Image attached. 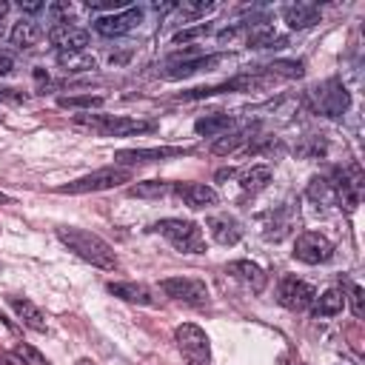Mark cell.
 <instances>
[{
	"label": "cell",
	"mask_w": 365,
	"mask_h": 365,
	"mask_svg": "<svg viewBox=\"0 0 365 365\" xmlns=\"http://www.w3.org/2000/svg\"><path fill=\"white\" fill-rule=\"evenodd\" d=\"M9 40L17 48H34L43 40V26L37 20H31V17H20L14 23V29L9 31Z\"/></svg>",
	"instance_id": "7402d4cb"
},
{
	"label": "cell",
	"mask_w": 365,
	"mask_h": 365,
	"mask_svg": "<svg viewBox=\"0 0 365 365\" xmlns=\"http://www.w3.org/2000/svg\"><path fill=\"white\" fill-rule=\"evenodd\" d=\"M205 34H211V23H197V26H188V29L177 31L174 34V43H191V40L205 37Z\"/></svg>",
	"instance_id": "d590c367"
},
{
	"label": "cell",
	"mask_w": 365,
	"mask_h": 365,
	"mask_svg": "<svg viewBox=\"0 0 365 365\" xmlns=\"http://www.w3.org/2000/svg\"><path fill=\"white\" fill-rule=\"evenodd\" d=\"M174 339H177V348L188 365H211V342L200 325H194V322L177 325Z\"/></svg>",
	"instance_id": "52a82bcc"
},
{
	"label": "cell",
	"mask_w": 365,
	"mask_h": 365,
	"mask_svg": "<svg viewBox=\"0 0 365 365\" xmlns=\"http://www.w3.org/2000/svg\"><path fill=\"white\" fill-rule=\"evenodd\" d=\"M254 140V125H245V128H237V131H231V134H222V137H217V143L211 145V151L214 154H234V151H240L242 145H248Z\"/></svg>",
	"instance_id": "83f0119b"
},
{
	"label": "cell",
	"mask_w": 365,
	"mask_h": 365,
	"mask_svg": "<svg viewBox=\"0 0 365 365\" xmlns=\"http://www.w3.org/2000/svg\"><path fill=\"white\" fill-rule=\"evenodd\" d=\"M245 46L248 48H279L285 46V37L277 34V29L268 23V20H257L248 26V34H245Z\"/></svg>",
	"instance_id": "44dd1931"
},
{
	"label": "cell",
	"mask_w": 365,
	"mask_h": 365,
	"mask_svg": "<svg viewBox=\"0 0 365 365\" xmlns=\"http://www.w3.org/2000/svg\"><path fill=\"white\" fill-rule=\"evenodd\" d=\"M143 9L140 6H128V9H123V11H117V14H100L97 20H94V31L100 34V37H106V40H114V37H123V34H128L131 29H137L140 23H143Z\"/></svg>",
	"instance_id": "7c38bea8"
},
{
	"label": "cell",
	"mask_w": 365,
	"mask_h": 365,
	"mask_svg": "<svg viewBox=\"0 0 365 365\" xmlns=\"http://www.w3.org/2000/svg\"><path fill=\"white\" fill-rule=\"evenodd\" d=\"M211 9H214V3H182V6H177L182 23H188V20H194V17H202V14L211 11Z\"/></svg>",
	"instance_id": "8d00e7d4"
},
{
	"label": "cell",
	"mask_w": 365,
	"mask_h": 365,
	"mask_svg": "<svg viewBox=\"0 0 365 365\" xmlns=\"http://www.w3.org/2000/svg\"><path fill=\"white\" fill-rule=\"evenodd\" d=\"M131 180V168L125 165H106V168H97L86 177H77L66 185H54L57 194H94V191H108V188H117L123 182Z\"/></svg>",
	"instance_id": "8992f818"
},
{
	"label": "cell",
	"mask_w": 365,
	"mask_h": 365,
	"mask_svg": "<svg viewBox=\"0 0 365 365\" xmlns=\"http://www.w3.org/2000/svg\"><path fill=\"white\" fill-rule=\"evenodd\" d=\"M11 356H17L23 365H51L34 345H29V342H17L14 348H11Z\"/></svg>",
	"instance_id": "836d02e7"
},
{
	"label": "cell",
	"mask_w": 365,
	"mask_h": 365,
	"mask_svg": "<svg viewBox=\"0 0 365 365\" xmlns=\"http://www.w3.org/2000/svg\"><path fill=\"white\" fill-rule=\"evenodd\" d=\"M57 63L66 71H91L94 68V57H88L86 51H60Z\"/></svg>",
	"instance_id": "1f68e13d"
},
{
	"label": "cell",
	"mask_w": 365,
	"mask_h": 365,
	"mask_svg": "<svg viewBox=\"0 0 365 365\" xmlns=\"http://www.w3.org/2000/svg\"><path fill=\"white\" fill-rule=\"evenodd\" d=\"M279 14L288 23V29H297V31L317 26L322 17L317 3H285V6H279Z\"/></svg>",
	"instance_id": "ac0fdd59"
},
{
	"label": "cell",
	"mask_w": 365,
	"mask_h": 365,
	"mask_svg": "<svg viewBox=\"0 0 365 365\" xmlns=\"http://www.w3.org/2000/svg\"><path fill=\"white\" fill-rule=\"evenodd\" d=\"M194 154V148H182V145H160V148H120L114 154L117 165H137V163H163L171 157H185Z\"/></svg>",
	"instance_id": "5bb4252c"
},
{
	"label": "cell",
	"mask_w": 365,
	"mask_h": 365,
	"mask_svg": "<svg viewBox=\"0 0 365 365\" xmlns=\"http://www.w3.org/2000/svg\"><path fill=\"white\" fill-rule=\"evenodd\" d=\"M106 291H108L111 297L125 299V302H134V305H157L154 294H151L145 285H140V282H108Z\"/></svg>",
	"instance_id": "603a6c76"
},
{
	"label": "cell",
	"mask_w": 365,
	"mask_h": 365,
	"mask_svg": "<svg viewBox=\"0 0 365 365\" xmlns=\"http://www.w3.org/2000/svg\"><path fill=\"white\" fill-rule=\"evenodd\" d=\"M160 291L177 302L185 305H205L208 302V285L194 277H165L160 279Z\"/></svg>",
	"instance_id": "8fae6325"
},
{
	"label": "cell",
	"mask_w": 365,
	"mask_h": 365,
	"mask_svg": "<svg viewBox=\"0 0 365 365\" xmlns=\"http://www.w3.org/2000/svg\"><path fill=\"white\" fill-rule=\"evenodd\" d=\"M259 220H262V237L268 242H282L294 231V225H297L299 217H297V208L291 202H282V205H274Z\"/></svg>",
	"instance_id": "4fadbf2b"
},
{
	"label": "cell",
	"mask_w": 365,
	"mask_h": 365,
	"mask_svg": "<svg viewBox=\"0 0 365 365\" xmlns=\"http://www.w3.org/2000/svg\"><path fill=\"white\" fill-rule=\"evenodd\" d=\"M294 259L305 262V265H322L334 257V242L319 234V231H302L297 240H294Z\"/></svg>",
	"instance_id": "9c48e42d"
},
{
	"label": "cell",
	"mask_w": 365,
	"mask_h": 365,
	"mask_svg": "<svg viewBox=\"0 0 365 365\" xmlns=\"http://www.w3.org/2000/svg\"><path fill=\"white\" fill-rule=\"evenodd\" d=\"M77 125L97 131L100 137H134V134H154L160 128L157 120L143 117H123V114H77Z\"/></svg>",
	"instance_id": "7a4b0ae2"
},
{
	"label": "cell",
	"mask_w": 365,
	"mask_h": 365,
	"mask_svg": "<svg viewBox=\"0 0 365 365\" xmlns=\"http://www.w3.org/2000/svg\"><path fill=\"white\" fill-rule=\"evenodd\" d=\"M345 302H348V299H345V291L328 288V291H322V294L314 299L311 311H314V317H336V314H342Z\"/></svg>",
	"instance_id": "4316f807"
},
{
	"label": "cell",
	"mask_w": 365,
	"mask_h": 365,
	"mask_svg": "<svg viewBox=\"0 0 365 365\" xmlns=\"http://www.w3.org/2000/svg\"><path fill=\"white\" fill-rule=\"evenodd\" d=\"M297 157H302V160H319V157H325L328 154V140H325V134H308V137H302L299 143H297Z\"/></svg>",
	"instance_id": "f1b7e54d"
},
{
	"label": "cell",
	"mask_w": 365,
	"mask_h": 365,
	"mask_svg": "<svg viewBox=\"0 0 365 365\" xmlns=\"http://www.w3.org/2000/svg\"><path fill=\"white\" fill-rule=\"evenodd\" d=\"M205 225H208L214 242H220V245H237L242 240V222L228 211L225 214H211Z\"/></svg>",
	"instance_id": "e0dca14e"
},
{
	"label": "cell",
	"mask_w": 365,
	"mask_h": 365,
	"mask_svg": "<svg viewBox=\"0 0 365 365\" xmlns=\"http://www.w3.org/2000/svg\"><path fill=\"white\" fill-rule=\"evenodd\" d=\"M154 234L165 237L177 251L182 254H205V234L194 220H182V217H165L157 220L151 225Z\"/></svg>",
	"instance_id": "277c9868"
},
{
	"label": "cell",
	"mask_w": 365,
	"mask_h": 365,
	"mask_svg": "<svg viewBox=\"0 0 365 365\" xmlns=\"http://www.w3.org/2000/svg\"><path fill=\"white\" fill-rule=\"evenodd\" d=\"M77 365H94V362H91V359H86V356H83V359H77Z\"/></svg>",
	"instance_id": "bcb514c9"
},
{
	"label": "cell",
	"mask_w": 365,
	"mask_h": 365,
	"mask_svg": "<svg viewBox=\"0 0 365 365\" xmlns=\"http://www.w3.org/2000/svg\"><path fill=\"white\" fill-rule=\"evenodd\" d=\"M297 365H305V362H297Z\"/></svg>",
	"instance_id": "7dc6e473"
},
{
	"label": "cell",
	"mask_w": 365,
	"mask_h": 365,
	"mask_svg": "<svg viewBox=\"0 0 365 365\" xmlns=\"http://www.w3.org/2000/svg\"><path fill=\"white\" fill-rule=\"evenodd\" d=\"M46 37L57 48V54L60 51H86V46L91 43V34L74 23H51Z\"/></svg>",
	"instance_id": "9a60e30c"
},
{
	"label": "cell",
	"mask_w": 365,
	"mask_h": 365,
	"mask_svg": "<svg viewBox=\"0 0 365 365\" xmlns=\"http://www.w3.org/2000/svg\"><path fill=\"white\" fill-rule=\"evenodd\" d=\"M234 174H237L234 168H220V171H217V180H228V177H234Z\"/></svg>",
	"instance_id": "7bdbcfd3"
},
{
	"label": "cell",
	"mask_w": 365,
	"mask_h": 365,
	"mask_svg": "<svg viewBox=\"0 0 365 365\" xmlns=\"http://www.w3.org/2000/svg\"><path fill=\"white\" fill-rule=\"evenodd\" d=\"M279 77H274L265 66H257L251 71L234 74L231 80H222L217 86H200V88H188L182 94H177V100H205V97H217V94H228V91H259L274 86Z\"/></svg>",
	"instance_id": "3957f363"
},
{
	"label": "cell",
	"mask_w": 365,
	"mask_h": 365,
	"mask_svg": "<svg viewBox=\"0 0 365 365\" xmlns=\"http://www.w3.org/2000/svg\"><path fill=\"white\" fill-rule=\"evenodd\" d=\"M6 302H9V308L20 317V322H23L26 328H31V331H46V328H48L43 311H40L31 299H26V297H9Z\"/></svg>",
	"instance_id": "cb8c5ba5"
},
{
	"label": "cell",
	"mask_w": 365,
	"mask_h": 365,
	"mask_svg": "<svg viewBox=\"0 0 365 365\" xmlns=\"http://www.w3.org/2000/svg\"><path fill=\"white\" fill-rule=\"evenodd\" d=\"M317 299V291L314 285H308L305 279L294 277V274H285L277 285V302L288 311H308Z\"/></svg>",
	"instance_id": "30bf717a"
},
{
	"label": "cell",
	"mask_w": 365,
	"mask_h": 365,
	"mask_svg": "<svg viewBox=\"0 0 365 365\" xmlns=\"http://www.w3.org/2000/svg\"><path fill=\"white\" fill-rule=\"evenodd\" d=\"M231 54H191V51H182V54H171L168 57V66L163 71V77L168 80H180V77H191L197 71H214L217 66L228 63Z\"/></svg>",
	"instance_id": "ba28073f"
},
{
	"label": "cell",
	"mask_w": 365,
	"mask_h": 365,
	"mask_svg": "<svg viewBox=\"0 0 365 365\" xmlns=\"http://www.w3.org/2000/svg\"><path fill=\"white\" fill-rule=\"evenodd\" d=\"M274 77H302L305 74V66H302V60H277V63H268L265 66Z\"/></svg>",
	"instance_id": "d6a6232c"
},
{
	"label": "cell",
	"mask_w": 365,
	"mask_h": 365,
	"mask_svg": "<svg viewBox=\"0 0 365 365\" xmlns=\"http://www.w3.org/2000/svg\"><path fill=\"white\" fill-rule=\"evenodd\" d=\"M57 106L60 108H86V111H91V108H103L106 106V97L103 94H68V97H57Z\"/></svg>",
	"instance_id": "f546056e"
},
{
	"label": "cell",
	"mask_w": 365,
	"mask_h": 365,
	"mask_svg": "<svg viewBox=\"0 0 365 365\" xmlns=\"http://www.w3.org/2000/svg\"><path fill=\"white\" fill-rule=\"evenodd\" d=\"M308 100H311V108L328 120H336L351 108V91L342 86L339 77H328L319 86H314L308 91Z\"/></svg>",
	"instance_id": "5b68a950"
},
{
	"label": "cell",
	"mask_w": 365,
	"mask_h": 365,
	"mask_svg": "<svg viewBox=\"0 0 365 365\" xmlns=\"http://www.w3.org/2000/svg\"><path fill=\"white\" fill-rule=\"evenodd\" d=\"M0 123H3V114H0Z\"/></svg>",
	"instance_id": "c3c4849f"
},
{
	"label": "cell",
	"mask_w": 365,
	"mask_h": 365,
	"mask_svg": "<svg viewBox=\"0 0 365 365\" xmlns=\"http://www.w3.org/2000/svg\"><path fill=\"white\" fill-rule=\"evenodd\" d=\"M168 191H171V182H165V180H145V182H137L128 188V194L140 197V200H160Z\"/></svg>",
	"instance_id": "4dcf8cb0"
},
{
	"label": "cell",
	"mask_w": 365,
	"mask_h": 365,
	"mask_svg": "<svg viewBox=\"0 0 365 365\" xmlns=\"http://www.w3.org/2000/svg\"><path fill=\"white\" fill-rule=\"evenodd\" d=\"M46 6L43 3H20V11H26V14H37V11H43Z\"/></svg>",
	"instance_id": "ab89813d"
},
{
	"label": "cell",
	"mask_w": 365,
	"mask_h": 365,
	"mask_svg": "<svg viewBox=\"0 0 365 365\" xmlns=\"http://www.w3.org/2000/svg\"><path fill=\"white\" fill-rule=\"evenodd\" d=\"M6 365H23V362H20L17 356H9V359H6Z\"/></svg>",
	"instance_id": "f6af8a7d"
},
{
	"label": "cell",
	"mask_w": 365,
	"mask_h": 365,
	"mask_svg": "<svg viewBox=\"0 0 365 365\" xmlns=\"http://www.w3.org/2000/svg\"><path fill=\"white\" fill-rule=\"evenodd\" d=\"M31 74H34L37 83H46V86H48V71H46V68H34Z\"/></svg>",
	"instance_id": "b9f144b4"
},
{
	"label": "cell",
	"mask_w": 365,
	"mask_h": 365,
	"mask_svg": "<svg viewBox=\"0 0 365 365\" xmlns=\"http://www.w3.org/2000/svg\"><path fill=\"white\" fill-rule=\"evenodd\" d=\"M11 68H14V60H11L9 54H0V77H3V74H9Z\"/></svg>",
	"instance_id": "f35d334b"
},
{
	"label": "cell",
	"mask_w": 365,
	"mask_h": 365,
	"mask_svg": "<svg viewBox=\"0 0 365 365\" xmlns=\"http://www.w3.org/2000/svg\"><path fill=\"white\" fill-rule=\"evenodd\" d=\"M0 202H6V205H9V202H14V197H9L6 191H0Z\"/></svg>",
	"instance_id": "ee69618b"
},
{
	"label": "cell",
	"mask_w": 365,
	"mask_h": 365,
	"mask_svg": "<svg viewBox=\"0 0 365 365\" xmlns=\"http://www.w3.org/2000/svg\"><path fill=\"white\" fill-rule=\"evenodd\" d=\"M345 299H351V311H354V317L362 319V317H365V294H362V285L348 282V297H345Z\"/></svg>",
	"instance_id": "e575fe53"
},
{
	"label": "cell",
	"mask_w": 365,
	"mask_h": 365,
	"mask_svg": "<svg viewBox=\"0 0 365 365\" xmlns=\"http://www.w3.org/2000/svg\"><path fill=\"white\" fill-rule=\"evenodd\" d=\"M237 180H240V188L245 191V194H259L271 180H274V171L268 168V165H248V168H242V171H237L234 174Z\"/></svg>",
	"instance_id": "484cf974"
},
{
	"label": "cell",
	"mask_w": 365,
	"mask_h": 365,
	"mask_svg": "<svg viewBox=\"0 0 365 365\" xmlns=\"http://www.w3.org/2000/svg\"><path fill=\"white\" fill-rule=\"evenodd\" d=\"M234 125H237V117H234V114L214 111V114L200 117V120L194 123V131L202 134V137H222V134H228Z\"/></svg>",
	"instance_id": "d4e9b609"
},
{
	"label": "cell",
	"mask_w": 365,
	"mask_h": 365,
	"mask_svg": "<svg viewBox=\"0 0 365 365\" xmlns=\"http://www.w3.org/2000/svg\"><path fill=\"white\" fill-rule=\"evenodd\" d=\"M0 100L3 103H26L29 94L20 91V88H9V86H0Z\"/></svg>",
	"instance_id": "74e56055"
},
{
	"label": "cell",
	"mask_w": 365,
	"mask_h": 365,
	"mask_svg": "<svg viewBox=\"0 0 365 365\" xmlns=\"http://www.w3.org/2000/svg\"><path fill=\"white\" fill-rule=\"evenodd\" d=\"M305 197L317 205V208H339V191L334 185V180L328 174H317L311 177L308 188H305Z\"/></svg>",
	"instance_id": "ffe728a7"
},
{
	"label": "cell",
	"mask_w": 365,
	"mask_h": 365,
	"mask_svg": "<svg viewBox=\"0 0 365 365\" xmlns=\"http://www.w3.org/2000/svg\"><path fill=\"white\" fill-rule=\"evenodd\" d=\"M57 240H60L68 251H74L80 259H86L88 265H94V268H100V271H114V268H117V254H114V248H111L103 237H97V234L86 231V228L60 225V228H57Z\"/></svg>",
	"instance_id": "6da1fadb"
},
{
	"label": "cell",
	"mask_w": 365,
	"mask_h": 365,
	"mask_svg": "<svg viewBox=\"0 0 365 365\" xmlns=\"http://www.w3.org/2000/svg\"><path fill=\"white\" fill-rule=\"evenodd\" d=\"M9 11H11V6H9V3H0V34L6 31V17H9Z\"/></svg>",
	"instance_id": "60d3db41"
},
{
	"label": "cell",
	"mask_w": 365,
	"mask_h": 365,
	"mask_svg": "<svg viewBox=\"0 0 365 365\" xmlns=\"http://www.w3.org/2000/svg\"><path fill=\"white\" fill-rule=\"evenodd\" d=\"M225 271H228L234 279H240L242 285H248L254 294H262L265 285H268V274H265L257 262H251V259H234V262L225 265Z\"/></svg>",
	"instance_id": "d6986e66"
},
{
	"label": "cell",
	"mask_w": 365,
	"mask_h": 365,
	"mask_svg": "<svg viewBox=\"0 0 365 365\" xmlns=\"http://www.w3.org/2000/svg\"><path fill=\"white\" fill-rule=\"evenodd\" d=\"M171 191H174V197L182 205H188L194 211L197 208H208V205H214L220 200V194L211 185H205V182H174Z\"/></svg>",
	"instance_id": "2e32d148"
}]
</instances>
